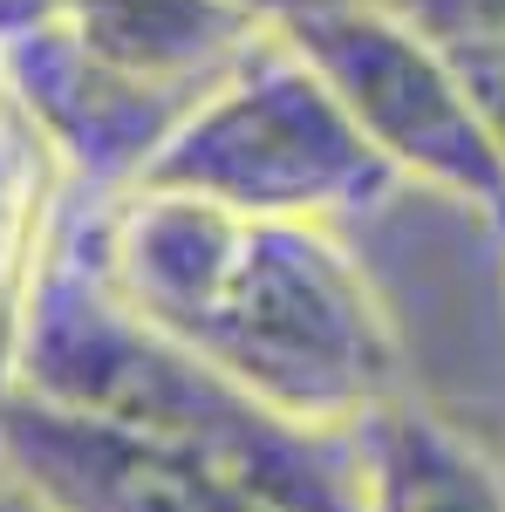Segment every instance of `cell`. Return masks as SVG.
<instances>
[{"label": "cell", "mask_w": 505, "mask_h": 512, "mask_svg": "<svg viewBox=\"0 0 505 512\" xmlns=\"http://www.w3.org/2000/svg\"><path fill=\"white\" fill-rule=\"evenodd\" d=\"M362 512H505V465L444 410L389 396L349 431Z\"/></svg>", "instance_id": "cell-7"}, {"label": "cell", "mask_w": 505, "mask_h": 512, "mask_svg": "<svg viewBox=\"0 0 505 512\" xmlns=\"http://www.w3.org/2000/svg\"><path fill=\"white\" fill-rule=\"evenodd\" d=\"M103 280L137 321L301 431H355L403 396V342L342 239L171 192H89Z\"/></svg>", "instance_id": "cell-1"}, {"label": "cell", "mask_w": 505, "mask_h": 512, "mask_svg": "<svg viewBox=\"0 0 505 512\" xmlns=\"http://www.w3.org/2000/svg\"><path fill=\"white\" fill-rule=\"evenodd\" d=\"M7 390L76 410L123 437H144L157 451H178L273 499L280 512H362L349 431H301L273 417L267 403L233 390L219 369H205L192 349H178L171 335H157L151 321H137L117 301L96 260L82 185H62L35 287L21 308Z\"/></svg>", "instance_id": "cell-2"}, {"label": "cell", "mask_w": 505, "mask_h": 512, "mask_svg": "<svg viewBox=\"0 0 505 512\" xmlns=\"http://www.w3.org/2000/svg\"><path fill=\"white\" fill-rule=\"evenodd\" d=\"M55 205H62V171L0 82V390L14 376V335H21V308L35 287Z\"/></svg>", "instance_id": "cell-8"}, {"label": "cell", "mask_w": 505, "mask_h": 512, "mask_svg": "<svg viewBox=\"0 0 505 512\" xmlns=\"http://www.w3.org/2000/svg\"><path fill=\"white\" fill-rule=\"evenodd\" d=\"M62 14H69V0H0V48L28 41L35 28L62 21Z\"/></svg>", "instance_id": "cell-10"}, {"label": "cell", "mask_w": 505, "mask_h": 512, "mask_svg": "<svg viewBox=\"0 0 505 512\" xmlns=\"http://www.w3.org/2000/svg\"><path fill=\"white\" fill-rule=\"evenodd\" d=\"M137 185L239 219L328 226L342 212L383 205L396 171L369 151L335 89L308 69V55L280 35L260 62H246L219 96L198 103Z\"/></svg>", "instance_id": "cell-4"}, {"label": "cell", "mask_w": 505, "mask_h": 512, "mask_svg": "<svg viewBox=\"0 0 505 512\" xmlns=\"http://www.w3.org/2000/svg\"><path fill=\"white\" fill-rule=\"evenodd\" d=\"M294 48L355 117L396 185L437 192L505 233V158L485 137L465 82L389 0H335L294 28Z\"/></svg>", "instance_id": "cell-5"}, {"label": "cell", "mask_w": 505, "mask_h": 512, "mask_svg": "<svg viewBox=\"0 0 505 512\" xmlns=\"http://www.w3.org/2000/svg\"><path fill=\"white\" fill-rule=\"evenodd\" d=\"M0 512H55V506H48V499H35V492H28L21 478L0 472Z\"/></svg>", "instance_id": "cell-12"}, {"label": "cell", "mask_w": 505, "mask_h": 512, "mask_svg": "<svg viewBox=\"0 0 505 512\" xmlns=\"http://www.w3.org/2000/svg\"><path fill=\"white\" fill-rule=\"evenodd\" d=\"M444 62L505 55V0H389Z\"/></svg>", "instance_id": "cell-9"}, {"label": "cell", "mask_w": 505, "mask_h": 512, "mask_svg": "<svg viewBox=\"0 0 505 512\" xmlns=\"http://www.w3.org/2000/svg\"><path fill=\"white\" fill-rule=\"evenodd\" d=\"M239 7H246L253 21H267L273 35H294L301 21H314V14H321V7H335V0H239Z\"/></svg>", "instance_id": "cell-11"}, {"label": "cell", "mask_w": 505, "mask_h": 512, "mask_svg": "<svg viewBox=\"0 0 505 512\" xmlns=\"http://www.w3.org/2000/svg\"><path fill=\"white\" fill-rule=\"evenodd\" d=\"M0 472L55 512H280L273 499L178 451H157L21 390H0Z\"/></svg>", "instance_id": "cell-6"}, {"label": "cell", "mask_w": 505, "mask_h": 512, "mask_svg": "<svg viewBox=\"0 0 505 512\" xmlns=\"http://www.w3.org/2000/svg\"><path fill=\"white\" fill-rule=\"evenodd\" d=\"M273 41L239 0H69L62 21L0 48V82L62 185L130 192L198 103Z\"/></svg>", "instance_id": "cell-3"}]
</instances>
